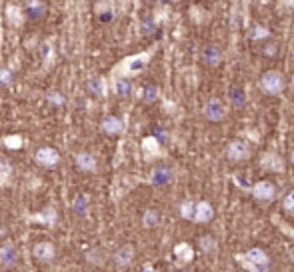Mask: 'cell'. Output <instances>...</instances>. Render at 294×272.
Listing matches in <instances>:
<instances>
[{"mask_svg":"<svg viewBox=\"0 0 294 272\" xmlns=\"http://www.w3.org/2000/svg\"><path fill=\"white\" fill-rule=\"evenodd\" d=\"M148 58H150V52H140V54L128 56V58H124V60L120 62V66H118L114 72H116V74H122V78L128 76V74H136V72H140V70L146 66ZM114 72H112V74H114Z\"/></svg>","mask_w":294,"mask_h":272,"instance_id":"obj_1","label":"cell"},{"mask_svg":"<svg viewBox=\"0 0 294 272\" xmlns=\"http://www.w3.org/2000/svg\"><path fill=\"white\" fill-rule=\"evenodd\" d=\"M260 88H262L266 94H270V96L280 94L282 88H284L282 74H280L278 70H268V72H264L262 78H260Z\"/></svg>","mask_w":294,"mask_h":272,"instance_id":"obj_2","label":"cell"},{"mask_svg":"<svg viewBox=\"0 0 294 272\" xmlns=\"http://www.w3.org/2000/svg\"><path fill=\"white\" fill-rule=\"evenodd\" d=\"M252 196H254L256 200H260V202H270V200H274V196H276V188H274V184L268 182V180H258V182L252 186Z\"/></svg>","mask_w":294,"mask_h":272,"instance_id":"obj_3","label":"cell"},{"mask_svg":"<svg viewBox=\"0 0 294 272\" xmlns=\"http://www.w3.org/2000/svg\"><path fill=\"white\" fill-rule=\"evenodd\" d=\"M226 154H228V158L232 162H242V160H246L250 156V148H248V144L244 140H232L228 144V148H226Z\"/></svg>","mask_w":294,"mask_h":272,"instance_id":"obj_4","label":"cell"},{"mask_svg":"<svg viewBox=\"0 0 294 272\" xmlns=\"http://www.w3.org/2000/svg\"><path fill=\"white\" fill-rule=\"evenodd\" d=\"M212 218H214V208H212L210 202H206V200L194 202V218H192V222H196V224H206V222H210Z\"/></svg>","mask_w":294,"mask_h":272,"instance_id":"obj_5","label":"cell"},{"mask_svg":"<svg viewBox=\"0 0 294 272\" xmlns=\"http://www.w3.org/2000/svg\"><path fill=\"white\" fill-rule=\"evenodd\" d=\"M204 116L212 122H218L226 116V110H224V104L218 100V98H210L206 104H204Z\"/></svg>","mask_w":294,"mask_h":272,"instance_id":"obj_6","label":"cell"},{"mask_svg":"<svg viewBox=\"0 0 294 272\" xmlns=\"http://www.w3.org/2000/svg\"><path fill=\"white\" fill-rule=\"evenodd\" d=\"M246 258L250 260V264H252L258 272L266 270L268 264H270V258H268V254H266L262 248H250V250L246 252Z\"/></svg>","mask_w":294,"mask_h":272,"instance_id":"obj_7","label":"cell"},{"mask_svg":"<svg viewBox=\"0 0 294 272\" xmlns=\"http://www.w3.org/2000/svg\"><path fill=\"white\" fill-rule=\"evenodd\" d=\"M58 160H60V154L54 148H50V146H44V148H40L36 152V162L42 164V166H48V168L50 166H56Z\"/></svg>","mask_w":294,"mask_h":272,"instance_id":"obj_8","label":"cell"},{"mask_svg":"<svg viewBox=\"0 0 294 272\" xmlns=\"http://www.w3.org/2000/svg\"><path fill=\"white\" fill-rule=\"evenodd\" d=\"M260 164H262V168H266L270 172H280L284 168L282 158H278L274 152H264L262 158H260Z\"/></svg>","mask_w":294,"mask_h":272,"instance_id":"obj_9","label":"cell"},{"mask_svg":"<svg viewBox=\"0 0 294 272\" xmlns=\"http://www.w3.org/2000/svg\"><path fill=\"white\" fill-rule=\"evenodd\" d=\"M30 222H36V224H54L56 222V208L54 206H46L40 214H34V216H28Z\"/></svg>","mask_w":294,"mask_h":272,"instance_id":"obj_10","label":"cell"},{"mask_svg":"<svg viewBox=\"0 0 294 272\" xmlns=\"http://www.w3.org/2000/svg\"><path fill=\"white\" fill-rule=\"evenodd\" d=\"M102 130L106 134H120V132H124V122L116 116H106L102 120Z\"/></svg>","mask_w":294,"mask_h":272,"instance_id":"obj_11","label":"cell"},{"mask_svg":"<svg viewBox=\"0 0 294 272\" xmlns=\"http://www.w3.org/2000/svg\"><path fill=\"white\" fill-rule=\"evenodd\" d=\"M16 258H18V254H16V250H14V246L10 242H6V244L0 246V262L4 266H14L16 264Z\"/></svg>","mask_w":294,"mask_h":272,"instance_id":"obj_12","label":"cell"},{"mask_svg":"<svg viewBox=\"0 0 294 272\" xmlns=\"http://www.w3.org/2000/svg\"><path fill=\"white\" fill-rule=\"evenodd\" d=\"M202 58H204V62H206V64H210V66H216V64H220V60H222V54H220L218 46H214V44H208V46H204V50H202Z\"/></svg>","mask_w":294,"mask_h":272,"instance_id":"obj_13","label":"cell"},{"mask_svg":"<svg viewBox=\"0 0 294 272\" xmlns=\"http://www.w3.org/2000/svg\"><path fill=\"white\" fill-rule=\"evenodd\" d=\"M76 164H78V168L84 170V172H94V170H96V158H94L92 154H88V152L76 154Z\"/></svg>","mask_w":294,"mask_h":272,"instance_id":"obj_14","label":"cell"},{"mask_svg":"<svg viewBox=\"0 0 294 272\" xmlns=\"http://www.w3.org/2000/svg\"><path fill=\"white\" fill-rule=\"evenodd\" d=\"M132 260H134V248H132V246H122V248H118L116 254H114V262H116L118 266H128Z\"/></svg>","mask_w":294,"mask_h":272,"instance_id":"obj_15","label":"cell"},{"mask_svg":"<svg viewBox=\"0 0 294 272\" xmlns=\"http://www.w3.org/2000/svg\"><path fill=\"white\" fill-rule=\"evenodd\" d=\"M32 252L38 260H52L54 258V246L50 242H38Z\"/></svg>","mask_w":294,"mask_h":272,"instance_id":"obj_16","label":"cell"},{"mask_svg":"<svg viewBox=\"0 0 294 272\" xmlns=\"http://www.w3.org/2000/svg\"><path fill=\"white\" fill-rule=\"evenodd\" d=\"M6 18H8V22L12 26H20L24 22V14H22L20 6H16V4H8L6 6Z\"/></svg>","mask_w":294,"mask_h":272,"instance_id":"obj_17","label":"cell"},{"mask_svg":"<svg viewBox=\"0 0 294 272\" xmlns=\"http://www.w3.org/2000/svg\"><path fill=\"white\" fill-rule=\"evenodd\" d=\"M174 254H176V258H178L180 262H190V260L194 258V250H192V246H190V244H186V242L176 244Z\"/></svg>","mask_w":294,"mask_h":272,"instance_id":"obj_18","label":"cell"},{"mask_svg":"<svg viewBox=\"0 0 294 272\" xmlns=\"http://www.w3.org/2000/svg\"><path fill=\"white\" fill-rule=\"evenodd\" d=\"M112 86H114V92H116L118 96H128V94L132 92V84H130V82H128L126 78H122V76L114 78Z\"/></svg>","mask_w":294,"mask_h":272,"instance_id":"obj_19","label":"cell"},{"mask_svg":"<svg viewBox=\"0 0 294 272\" xmlns=\"http://www.w3.org/2000/svg\"><path fill=\"white\" fill-rule=\"evenodd\" d=\"M88 90L92 92V94H96V96H106V82H104V78H92L90 82H88Z\"/></svg>","mask_w":294,"mask_h":272,"instance_id":"obj_20","label":"cell"},{"mask_svg":"<svg viewBox=\"0 0 294 272\" xmlns=\"http://www.w3.org/2000/svg\"><path fill=\"white\" fill-rule=\"evenodd\" d=\"M74 212L78 214V216H86L88 214V198L86 196H82V194H78L76 198H74Z\"/></svg>","mask_w":294,"mask_h":272,"instance_id":"obj_21","label":"cell"},{"mask_svg":"<svg viewBox=\"0 0 294 272\" xmlns=\"http://www.w3.org/2000/svg\"><path fill=\"white\" fill-rule=\"evenodd\" d=\"M142 148H144L146 156H156V154L160 152L158 140H156V138H152V136H148V138H144V142H142Z\"/></svg>","mask_w":294,"mask_h":272,"instance_id":"obj_22","label":"cell"},{"mask_svg":"<svg viewBox=\"0 0 294 272\" xmlns=\"http://www.w3.org/2000/svg\"><path fill=\"white\" fill-rule=\"evenodd\" d=\"M228 98H230V102H232L234 106H242V104H244V92H242L240 88H230Z\"/></svg>","mask_w":294,"mask_h":272,"instance_id":"obj_23","label":"cell"},{"mask_svg":"<svg viewBox=\"0 0 294 272\" xmlns=\"http://www.w3.org/2000/svg\"><path fill=\"white\" fill-rule=\"evenodd\" d=\"M2 144H4L6 148H10V150H16V148H20V146H22V138H20V136H16V134L4 136V138H2Z\"/></svg>","mask_w":294,"mask_h":272,"instance_id":"obj_24","label":"cell"},{"mask_svg":"<svg viewBox=\"0 0 294 272\" xmlns=\"http://www.w3.org/2000/svg\"><path fill=\"white\" fill-rule=\"evenodd\" d=\"M180 216H182L184 220H192V218H194V202L186 200V202L180 206Z\"/></svg>","mask_w":294,"mask_h":272,"instance_id":"obj_25","label":"cell"},{"mask_svg":"<svg viewBox=\"0 0 294 272\" xmlns=\"http://www.w3.org/2000/svg\"><path fill=\"white\" fill-rule=\"evenodd\" d=\"M10 174H12V166L6 160L0 162V184H6L10 180Z\"/></svg>","mask_w":294,"mask_h":272,"instance_id":"obj_26","label":"cell"},{"mask_svg":"<svg viewBox=\"0 0 294 272\" xmlns=\"http://www.w3.org/2000/svg\"><path fill=\"white\" fill-rule=\"evenodd\" d=\"M268 28H264V26H256L252 32H250V38L252 40H260V38H268Z\"/></svg>","mask_w":294,"mask_h":272,"instance_id":"obj_27","label":"cell"},{"mask_svg":"<svg viewBox=\"0 0 294 272\" xmlns=\"http://www.w3.org/2000/svg\"><path fill=\"white\" fill-rule=\"evenodd\" d=\"M284 210L294 216V190H290V192L284 196Z\"/></svg>","mask_w":294,"mask_h":272,"instance_id":"obj_28","label":"cell"},{"mask_svg":"<svg viewBox=\"0 0 294 272\" xmlns=\"http://www.w3.org/2000/svg\"><path fill=\"white\" fill-rule=\"evenodd\" d=\"M156 222H158V214L154 210H148L144 214V226H156Z\"/></svg>","mask_w":294,"mask_h":272,"instance_id":"obj_29","label":"cell"},{"mask_svg":"<svg viewBox=\"0 0 294 272\" xmlns=\"http://www.w3.org/2000/svg\"><path fill=\"white\" fill-rule=\"evenodd\" d=\"M26 6L34 12L32 16H40V12H42V8H44V4H42V2H38V0H34V2H26Z\"/></svg>","mask_w":294,"mask_h":272,"instance_id":"obj_30","label":"cell"},{"mask_svg":"<svg viewBox=\"0 0 294 272\" xmlns=\"http://www.w3.org/2000/svg\"><path fill=\"white\" fill-rule=\"evenodd\" d=\"M200 248H202L204 252H210V250L214 248L212 238H210V236H202V238H200Z\"/></svg>","mask_w":294,"mask_h":272,"instance_id":"obj_31","label":"cell"},{"mask_svg":"<svg viewBox=\"0 0 294 272\" xmlns=\"http://www.w3.org/2000/svg\"><path fill=\"white\" fill-rule=\"evenodd\" d=\"M156 92H158L156 86H148L146 90H144V100L146 102H154L156 100Z\"/></svg>","mask_w":294,"mask_h":272,"instance_id":"obj_32","label":"cell"},{"mask_svg":"<svg viewBox=\"0 0 294 272\" xmlns=\"http://www.w3.org/2000/svg\"><path fill=\"white\" fill-rule=\"evenodd\" d=\"M12 80V74L8 68H0V84H8Z\"/></svg>","mask_w":294,"mask_h":272,"instance_id":"obj_33","label":"cell"},{"mask_svg":"<svg viewBox=\"0 0 294 272\" xmlns=\"http://www.w3.org/2000/svg\"><path fill=\"white\" fill-rule=\"evenodd\" d=\"M154 174H156V176L152 178L154 182H166V180H168V172H166V170H156Z\"/></svg>","mask_w":294,"mask_h":272,"instance_id":"obj_34","label":"cell"},{"mask_svg":"<svg viewBox=\"0 0 294 272\" xmlns=\"http://www.w3.org/2000/svg\"><path fill=\"white\" fill-rule=\"evenodd\" d=\"M48 100H50L52 104H62V102H64V98H62L58 92H50V94H48Z\"/></svg>","mask_w":294,"mask_h":272,"instance_id":"obj_35","label":"cell"},{"mask_svg":"<svg viewBox=\"0 0 294 272\" xmlns=\"http://www.w3.org/2000/svg\"><path fill=\"white\" fill-rule=\"evenodd\" d=\"M2 234H4V228H2V226H0V236H2Z\"/></svg>","mask_w":294,"mask_h":272,"instance_id":"obj_36","label":"cell"},{"mask_svg":"<svg viewBox=\"0 0 294 272\" xmlns=\"http://www.w3.org/2000/svg\"><path fill=\"white\" fill-rule=\"evenodd\" d=\"M292 86H294V76H292Z\"/></svg>","mask_w":294,"mask_h":272,"instance_id":"obj_37","label":"cell"},{"mask_svg":"<svg viewBox=\"0 0 294 272\" xmlns=\"http://www.w3.org/2000/svg\"><path fill=\"white\" fill-rule=\"evenodd\" d=\"M292 162H294V152H292Z\"/></svg>","mask_w":294,"mask_h":272,"instance_id":"obj_38","label":"cell"}]
</instances>
